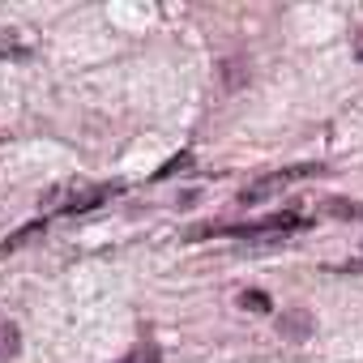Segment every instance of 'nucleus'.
<instances>
[{"label":"nucleus","instance_id":"nucleus-4","mask_svg":"<svg viewBox=\"0 0 363 363\" xmlns=\"http://www.w3.org/2000/svg\"><path fill=\"white\" fill-rule=\"evenodd\" d=\"M18 350H22V333H18V325L0 316V363L18 359Z\"/></svg>","mask_w":363,"mask_h":363},{"label":"nucleus","instance_id":"nucleus-7","mask_svg":"<svg viewBox=\"0 0 363 363\" xmlns=\"http://www.w3.org/2000/svg\"><path fill=\"white\" fill-rule=\"evenodd\" d=\"M325 210H329V214H337V218H363V206H350V201H342V197H333Z\"/></svg>","mask_w":363,"mask_h":363},{"label":"nucleus","instance_id":"nucleus-6","mask_svg":"<svg viewBox=\"0 0 363 363\" xmlns=\"http://www.w3.org/2000/svg\"><path fill=\"white\" fill-rule=\"evenodd\" d=\"M240 308H244V312H274V299H269L265 291H244V295H240Z\"/></svg>","mask_w":363,"mask_h":363},{"label":"nucleus","instance_id":"nucleus-1","mask_svg":"<svg viewBox=\"0 0 363 363\" xmlns=\"http://www.w3.org/2000/svg\"><path fill=\"white\" fill-rule=\"evenodd\" d=\"M303 227H312V218H308V214H299V210H278V214H269V218H261V223H240V227H201V231H193V240H206V235L265 240V235H286V231H303Z\"/></svg>","mask_w":363,"mask_h":363},{"label":"nucleus","instance_id":"nucleus-2","mask_svg":"<svg viewBox=\"0 0 363 363\" xmlns=\"http://www.w3.org/2000/svg\"><path fill=\"white\" fill-rule=\"evenodd\" d=\"M320 171H325V167H320V162H312V167H286V171H278V175H261L257 184H248L235 201H240V206H257L265 193H278L282 184H291V179H299V175H320Z\"/></svg>","mask_w":363,"mask_h":363},{"label":"nucleus","instance_id":"nucleus-3","mask_svg":"<svg viewBox=\"0 0 363 363\" xmlns=\"http://www.w3.org/2000/svg\"><path fill=\"white\" fill-rule=\"evenodd\" d=\"M278 333H282L286 342H303V337H312V312H308V308H291V312H282V316H278Z\"/></svg>","mask_w":363,"mask_h":363},{"label":"nucleus","instance_id":"nucleus-8","mask_svg":"<svg viewBox=\"0 0 363 363\" xmlns=\"http://www.w3.org/2000/svg\"><path fill=\"white\" fill-rule=\"evenodd\" d=\"M350 43H354V60H363V26L354 30V39H350Z\"/></svg>","mask_w":363,"mask_h":363},{"label":"nucleus","instance_id":"nucleus-5","mask_svg":"<svg viewBox=\"0 0 363 363\" xmlns=\"http://www.w3.org/2000/svg\"><path fill=\"white\" fill-rule=\"evenodd\" d=\"M116 363H162V350L154 346V342H141V346H133L124 359H116Z\"/></svg>","mask_w":363,"mask_h":363}]
</instances>
